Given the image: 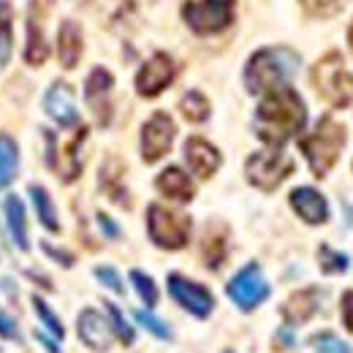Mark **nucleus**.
<instances>
[{
  "instance_id": "nucleus-1",
  "label": "nucleus",
  "mask_w": 353,
  "mask_h": 353,
  "mask_svg": "<svg viewBox=\"0 0 353 353\" xmlns=\"http://www.w3.org/2000/svg\"><path fill=\"white\" fill-rule=\"evenodd\" d=\"M307 123V109L305 101L291 88H277L259 103L256 112V133L269 147H283L291 136L305 128Z\"/></svg>"
},
{
  "instance_id": "nucleus-2",
  "label": "nucleus",
  "mask_w": 353,
  "mask_h": 353,
  "mask_svg": "<svg viewBox=\"0 0 353 353\" xmlns=\"http://www.w3.org/2000/svg\"><path fill=\"white\" fill-rule=\"evenodd\" d=\"M299 71V54L291 49H261L250 57L245 68V85L253 95L285 88Z\"/></svg>"
},
{
  "instance_id": "nucleus-3",
  "label": "nucleus",
  "mask_w": 353,
  "mask_h": 353,
  "mask_svg": "<svg viewBox=\"0 0 353 353\" xmlns=\"http://www.w3.org/2000/svg\"><path fill=\"white\" fill-rule=\"evenodd\" d=\"M345 139H348V131L343 123H337L334 117H321L315 131L299 141V150L307 155L312 174L323 176L334 166V161L345 147Z\"/></svg>"
},
{
  "instance_id": "nucleus-4",
  "label": "nucleus",
  "mask_w": 353,
  "mask_h": 353,
  "mask_svg": "<svg viewBox=\"0 0 353 353\" xmlns=\"http://www.w3.org/2000/svg\"><path fill=\"white\" fill-rule=\"evenodd\" d=\"M312 85L332 106L345 109L353 101V74L345 68L337 52H329L312 71Z\"/></svg>"
},
{
  "instance_id": "nucleus-5",
  "label": "nucleus",
  "mask_w": 353,
  "mask_h": 353,
  "mask_svg": "<svg viewBox=\"0 0 353 353\" xmlns=\"http://www.w3.org/2000/svg\"><path fill=\"white\" fill-rule=\"evenodd\" d=\"M147 228L152 242L166 250H179L190 239V218L174 210H166L161 204H152L147 210Z\"/></svg>"
},
{
  "instance_id": "nucleus-6",
  "label": "nucleus",
  "mask_w": 353,
  "mask_h": 353,
  "mask_svg": "<svg viewBox=\"0 0 353 353\" xmlns=\"http://www.w3.org/2000/svg\"><path fill=\"white\" fill-rule=\"evenodd\" d=\"M185 22L193 28V33H221L234 19V0H199L182 6Z\"/></svg>"
},
{
  "instance_id": "nucleus-7",
  "label": "nucleus",
  "mask_w": 353,
  "mask_h": 353,
  "mask_svg": "<svg viewBox=\"0 0 353 353\" xmlns=\"http://www.w3.org/2000/svg\"><path fill=\"white\" fill-rule=\"evenodd\" d=\"M291 172H294V161L285 152H280L277 147L250 155L248 166H245V174L250 179V185H256L261 190H274Z\"/></svg>"
},
{
  "instance_id": "nucleus-8",
  "label": "nucleus",
  "mask_w": 353,
  "mask_h": 353,
  "mask_svg": "<svg viewBox=\"0 0 353 353\" xmlns=\"http://www.w3.org/2000/svg\"><path fill=\"white\" fill-rule=\"evenodd\" d=\"M225 291H228V296H231V302L236 307L250 312V310H256L269 296V283L264 280L259 266L248 264L242 272H236V277L228 283Z\"/></svg>"
},
{
  "instance_id": "nucleus-9",
  "label": "nucleus",
  "mask_w": 353,
  "mask_h": 353,
  "mask_svg": "<svg viewBox=\"0 0 353 353\" xmlns=\"http://www.w3.org/2000/svg\"><path fill=\"white\" fill-rule=\"evenodd\" d=\"M174 133H176V125L169 114H163V112L152 114V117L144 123V128H141V158H144L147 163L161 161V158L172 150Z\"/></svg>"
},
{
  "instance_id": "nucleus-10",
  "label": "nucleus",
  "mask_w": 353,
  "mask_h": 353,
  "mask_svg": "<svg viewBox=\"0 0 353 353\" xmlns=\"http://www.w3.org/2000/svg\"><path fill=\"white\" fill-rule=\"evenodd\" d=\"M169 294L174 296V302L179 307L193 312L196 318H207L215 307L212 294L204 285H199V283H193V280H188L182 274H169Z\"/></svg>"
},
{
  "instance_id": "nucleus-11",
  "label": "nucleus",
  "mask_w": 353,
  "mask_h": 353,
  "mask_svg": "<svg viewBox=\"0 0 353 353\" xmlns=\"http://www.w3.org/2000/svg\"><path fill=\"white\" fill-rule=\"evenodd\" d=\"M172 79H174V60L169 54L158 52L155 57H150L141 65V71L136 77V90L144 98H155L158 92H163L172 85Z\"/></svg>"
},
{
  "instance_id": "nucleus-12",
  "label": "nucleus",
  "mask_w": 353,
  "mask_h": 353,
  "mask_svg": "<svg viewBox=\"0 0 353 353\" xmlns=\"http://www.w3.org/2000/svg\"><path fill=\"white\" fill-rule=\"evenodd\" d=\"M44 109L46 114L63 125V128H77L79 125V109H77V101H74V92L65 82H54L52 88L46 90L44 95Z\"/></svg>"
},
{
  "instance_id": "nucleus-13",
  "label": "nucleus",
  "mask_w": 353,
  "mask_h": 353,
  "mask_svg": "<svg viewBox=\"0 0 353 353\" xmlns=\"http://www.w3.org/2000/svg\"><path fill=\"white\" fill-rule=\"evenodd\" d=\"M52 0H33L30 3V17H28V52H25V60L30 65H41L46 57H49V44H46L44 36V17H46V6Z\"/></svg>"
},
{
  "instance_id": "nucleus-14",
  "label": "nucleus",
  "mask_w": 353,
  "mask_h": 353,
  "mask_svg": "<svg viewBox=\"0 0 353 353\" xmlns=\"http://www.w3.org/2000/svg\"><path fill=\"white\" fill-rule=\"evenodd\" d=\"M185 161H188V166L193 169V174L207 179V176H212L218 172V166H221V152H218L207 139L190 136V139L185 141Z\"/></svg>"
},
{
  "instance_id": "nucleus-15",
  "label": "nucleus",
  "mask_w": 353,
  "mask_h": 353,
  "mask_svg": "<svg viewBox=\"0 0 353 353\" xmlns=\"http://www.w3.org/2000/svg\"><path fill=\"white\" fill-rule=\"evenodd\" d=\"M79 337L92 351H109L112 345V326L98 310H82L79 312Z\"/></svg>"
},
{
  "instance_id": "nucleus-16",
  "label": "nucleus",
  "mask_w": 353,
  "mask_h": 353,
  "mask_svg": "<svg viewBox=\"0 0 353 353\" xmlns=\"http://www.w3.org/2000/svg\"><path fill=\"white\" fill-rule=\"evenodd\" d=\"M109 90H112V74H109L106 68H95V71L90 74L85 95H88L90 109H92V114L98 117V123H101V125H106V123H109V117H112Z\"/></svg>"
},
{
  "instance_id": "nucleus-17",
  "label": "nucleus",
  "mask_w": 353,
  "mask_h": 353,
  "mask_svg": "<svg viewBox=\"0 0 353 353\" xmlns=\"http://www.w3.org/2000/svg\"><path fill=\"white\" fill-rule=\"evenodd\" d=\"M291 207L296 210V215L310 225H318L329 218V207L326 199L315 190V188H296L291 193Z\"/></svg>"
},
{
  "instance_id": "nucleus-18",
  "label": "nucleus",
  "mask_w": 353,
  "mask_h": 353,
  "mask_svg": "<svg viewBox=\"0 0 353 353\" xmlns=\"http://www.w3.org/2000/svg\"><path fill=\"white\" fill-rule=\"evenodd\" d=\"M321 307V291L318 288H305L291 294V299L283 305V318L294 326V323H305L315 315V310Z\"/></svg>"
},
{
  "instance_id": "nucleus-19",
  "label": "nucleus",
  "mask_w": 353,
  "mask_h": 353,
  "mask_svg": "<svg viewBox=\"0 0 353 353\" xmlns=\"http://www.w3.org/2000/svg\"><path fill=\"white\" fill-rule=\"evenodd\" d=\"M155 185H158V190H161L166 199H172V201H190L193 193H196L190 176L185 174L182 169H176V166H169L163 174H158Z\"/></svg>"
},
{
  "instance_id": "nucleus-20",
  "label": "nucleus",
  "mask_w": 353,
  "mask_h": 353,
  "mask_svg": "<svg viewBox=\"0 0 353 353\" xmlns=\"http://www.w3.org/2000/svg\"><path fill=\"white\" fill-rule=\"evenodd\" d=\"M57 57L63 68H74L82 57V33L74 22H63L57 33Z\"/></svg>"
},
{
  "instance_id": "nucleus-21",
  "label": "nucleus",
  "mask_w": 353,
  "mask_h": 353,
  "mask_svg": "<svg viewBox=\"0 0 353 353\" xmlns=\"http://www.w3.org/2000/svg\"><path fill=\"white\" fill-rule=\"evenodd\" d=\"M3 210H6V225H8L11 239L17 242L19 250H28L30 242H28V218H25V207H22V201H19L17 196H8L6 204H3Z\"/></svg>"
},
{
  "instance_id": "nucleus-22",
  "label": "nucleus",
  "mask_w": 353,
  "mask_h": 353,
  "mask_svg": "<svg viewBox=\"0 0 353 353\" xmlns=\"http://www.w3.org/2000/svg\"><path fill=\"white\" fill-rule=\"evenodd\" d=\"M17 166H19V150L14 139L0 136V190L17 176Z\"/></svg>"
},
{
  "instance_id": "nucleus-23",
  "label": "nucleus",
  "mask_w": 353,
  "mask_h": 353,
  "mask_svg": "<svg viewBox=\"0 0 353 353\" xmlns=\"http://www.w3.org/2000/svg\"><path fill=\"white\" fill-rule=\"evenodd\" d=\"M30 199L36 204V212H39V221L44 223V228L49 231H60V221H57V212H54V204L49 199L41 185H30Z\"/></svg>"
},
{
  "instance_id": "nucleus-24",
  "label": "nucleus",
  "mask_w": 353,
  "mask_h": 353,
  "mask_svg": "<svg viewBox=\"0 0 353 353\" xmlns=\"http://www.w3.org/2000/svg\"><path fill=\"white\" fill-rule=\"evenodd\" d=\"M179 109L182 114L190 120V123H204L210 117V101L201 95V92H185V98L179 101Z\"/></svg>"
},
{
  "instance_id": "nucleus-25",
  "label": "nucleus",
  "mask_w": 353,
  "mask_h": 353,
  "mask_svg": "<svg viewBox=\"0 0 353 353\" xmlns=\"http://www.w3.org/2000/svg\"><path fill=\"white\" fill-rule=\"evenodd\" d=\"M14 46V30H11V6L0 0V65L8 63Z\"/></svg>"
},
{
  "instance_id": "nucleus-26",
  "label": "nucleus",
  "mask_w": 353,
  "mask_h": 353,
  "mask_svg": "<svg viewBox=\"0 0 353 353\" xmlns=\"http://www.w3.org/2000/svg\"><path fill=\"white\" fill-rule=\"evenodd\" d=\"M85 139H88V128H79V136L68 141V147H65V166L60 169V174H63V179H74V176L79 174L82 163H79L77 152H79V147H82V141H85Z\"/></svg>"
},
{
  "instance_id": "nucleus-27",
  "label": "nucleus",
  "mask_w": 353,
  "mask_h": 353,
  "mask_svg": "<svg viewBox=\"0 0 353 353\" xmlns=\"http://www.w3.org/2000/svg\"><path fill=\"white\" fill-rule=\"evenodd\" d=\"M318 261H321V269H323L326 274H340V272H345L348 264H351L345 253H337V250H332L329 245H323V248L318 250Z\"/></svg>"
},
{
  "instance_id": "nucleus-28",
  "label": "nucleus",
  "mask_w": 353,
  "mask_h": 353,
  "mask_svg": "<svg viewBox=\"0 0 353 353\" xmlns=\"http://www.w3.org/2000/svg\"><path fill=\"white\" fill-rule=\"evenodd\" d=\"M131 283H133V288H136V294L141 296V302H144L147 307H155V305H158V288H155V283H152V280H150L144 272L133 269Z\"/></svg>"
},
{
  "instance_id": "nucleus-29",
  "label": "nucleus",
  "mask_w": 353,
  "mask_h": 353,
  "mask_svg": "<svg viewBox=\"0 0 353 353\" xmlns=\"http://www.w3.org/2000/svg\"><path fill=\"white\" fill-rule=\"evenodd\" d=\"M33 307H36V312H39V318L44 321V326L57 337V340H63L65 337V329H63V323H60V318L49 310V305H46L41 296H33Z\"/></svg>"
},
{
  "instance_id": "nucleus-30",
  "label": "nucleus",
  "mask_w": 353,
  "mask_h": 353,
  "mask_svg": "<svg viewBox=\"0 0 353 353\" xmlns=\"http://www.w3.org/2000/svg\"><path fill=\"white\" fill-rule=\"evenodd\" d=\"M106 312H109V318H112V323H109V326H112V332H114L125 345H131L133 340H136V334H133L131 323L125 321V315L114 307V305H106Z\"/></svg>"
},
{
  "instance_id": "nucleus-31",
  "label": "nucleus",
  "mask_w": 353,
  "mask_h": 353,
  "mask_svg": "<svg viewBox=\"0 0 353 353\" xmlns=\"http://www.w3.org/2000/svg\"><path fill=\"white\" fill-rule=\"evenodd\" d=\"M223 259H225V248H223V236L218 234V236H207L204 239V261H207V266L210 269H218V266L223 264Z\"/></svg>"
},
{
  "instance_id": "nucleus-32",
  "label": "nucleus",
  "mask_w": 353,
  "mask_h": 353,
  "mask_svg": "<svg viewBox=\"0 0 353 353\" xmlns=\"http://www.w3.org/2000/svg\"><path fill=\"white\" fill-rule=\"evenodd\" d=\"M312 345L318 353H351V345L343 343L340 337H334L332 332H323V334L312 337Z\"/></svg>"
},
{
  "instance_id": "nucleus-33",
  "label": "nucleus",
  "mask_w": 353,
  "mask_h": 353,
  "mask_svg": "<svg viewBox=\"0 0 353 353\" xmlns=\"http://www.w3.org/2000/svg\"><path fill=\"white\" fill-rule=\"evenodd\" d=\"M136 321H139L144 329H150L155 337H161V340H169V337H172L169 326H166L163 321H158L152 312H147V310H139V312H136Z\"/></svg>"
},
{
  "instance_id": "nucleus-34",
  "label": "nucleus",
  "mask_w": 353,
  "mask_h": 353,
  "mask_svg": "<svg viewBox=\"0 0 353 353\" xmlns=\"http://www.w3.org/2000/svg\"><path fill=\"white\" fill-rule=\"evenodd\" d=\"M95 277H98V283H103V285L112 288L114 294H123V280H120V274H117L112 266H98V269H95Z\"/></svg>"
},
{
  "instance_id": "nucleus-35",
  "label": "nucleus",
  "mask_w": 353,
  "mask_h": 353,
  "mask_svg": "<svg viewBox=\"0 0 353 353\" xmlns=\"http://www.w3.org/2000/svg\"><path fill=\"white\" fill-rule=\"evenodd\" d=\"M0 337H8V340H19V329H17V323L0 310Z\"/></svg>"
},
{
  "instance_id": "nucleus-36",
  "label": "nucleus",
  "mask_w": 353,
  "mask_h": 353,
  "mask_svg": "<svg viewBox=\"0 0 353 353\" xmlns=\"http://www.w3.org/2000/svg\"><path fill=\"white\" fill-rule=\"evenodd\" d=\"M343 323L348 332H353V291L343 294Z\"/></svg>"
},
{
  "instance_id": "nucleus-37",
  "label": "nucleus",
  "mask_w": 353,
  "mask_h": 353,
  "mask_svg": "<svg viewBox=\"0 0 353 353\" xmlns=\"http://www.w3.org/2000/svg\"><path fill=\"white\" fill-rule=\"evenodd\" d=\"M305 3V8L312 11V14H326V11H332L340 0H302Z\"/></svg>"
},
{
  "instance_id": "nucleus-38",
  "label": "nucleus",
  "mask_w": 353,
  "mask_h": 353,
  "mask_svg": "<svg viewBox=\"0 0 353 353\" xmlns=\"http://www.w3.org/2000/svg\"><path fill=\"white\" fill-rule=\"evenodd\" d=\"M98 223H101V225H103V231H106V234H109V236H112V239H114V236H117V234H120V231H117V228H114V223L109 221V218H106V215H103V212H101V215H98Z\"/></svg>"
},
{
  "instance_id": "nucleus-39",
  "label": "nucleus",
  "mask_w": 353,
  "mask_h": 353,
  "mask_svg": "<svg viewBox=\"0 0 353 353\" xmlns=\"http://www.w3.org/2000/svg\"><path fill=\"white\" fill-rule=\"evenodd\" d=\"M44 250L46 253H49V256H52V259H57V261H60V264H71V259H68V253H60V250H52V245H44Z\"/></svg>"
},
{
  "instance_id": "nucleus-40",
  "label": "nucleus",
  "mask_w": 353,
  "mask_h": 353,
  "mask_svg": "<svg viewBox=\"0 0 353 353\" xmlns=\"http://www.w3.org/2000/svg\"><path fill=\"white\" fill-rule=\"evenodd\" d=\"M39 340H41V343H44V348H46V351L57 353V345H54V343H52V340H49V337H44V334H39Z\"/></svg>"
},
{
  "instance_id": "nucleus-41",
  "label": "nucleus",
  "mask_w": 353,
  "mask_h": 353,
  "mask_svg": "<svg viewBox=\"0 0 353 353\" xmlns=\"http://www.w3.org/2000/svg\"><path fill=\"white\" fill-rule=\"evenodd\" d=\"M348 39H351V49H353V25H351V33H348Z\"/></svg>"
},
{
  "instance_id": "nucleus-42",
  "label": "nucleus",
  "mask_w": 353,
  "mask_h": 353,
  "mask_svg": "<svg viewBox=\"0 0 353 353\" xmlns=\"http://www.w3.org/2000/svg\"><path fill=\"white\" fill-rule=\"evenodd\" d=\"M225 353H231V351H225Z\"/></svg>"
}]
</instances>
